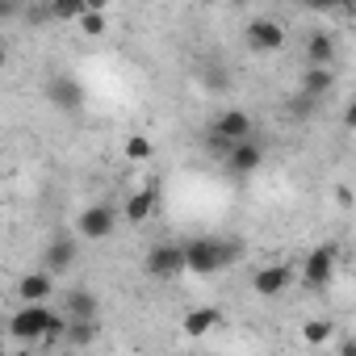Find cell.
<instances>
[{
  "label": "cell",
  "mask_w": 356,
  "mask_h": 356,
  "mask_svg": "<svg viewBox=\"0 0 356 356\" xmlns=\"http://www.w3.org/2000/svg\"><path fill=\"white\" fill-rule=\"evenodd\" d=\"M252 130H256L252 113L231 105V109H222V113L214 118V126H210V147H214V151H222V155H231V147L248 143V138H252Z\"/></svg>",
  "instance_id": "3"
},
{
  "label": "cell",
  "mask_w": 356,
  "mask_h": 356,
  "mask_svg": "<svg viewBox=\"0 0 356 356\" xmlns=\"http://www.w3.org/2000/svg\"><path fill=\"white\" fill-rule=\"evenodd\" d=\"M335 356H356V339L348 335V339H339V348H335Z\"/></svg>",
  "instance_id": "24"
},
{
  "label": "cell",
  "mask_w": 356,
  "mask_h": 356,
  "mask_svg": "<svg viewBox=\"0 0 356 356\" xmlns=\"http://www.w3.org/2000/svg\"><path fill=\"white\" fill-rule=\"evenodd\" d=\"M143 268L151 281H176L189 273V260H185V243H155L147 256H143Z\"/></svg>",
  "instance_id": "4"
},
{
  "label": "cell",
  "mask_w": 356,
  "mask_h": 356,
  "mask_svg": "<svg viewBox=\"0 0 356 356\" xmlns=\"http://www.w3.org/2000/svg\"><path fill=\"white\" fill-rule=\"evenodd\" d=\"M47 97H51L55 109H72V113L84 105V88H80L76 80H67V76H55V80L47 84Z\"/></svg>",
  "instance_id": "16"
},
{
  "label": "cell",
  "mask_w": 356,
  "mask_h": 356,
  "mask_svg": "<svg viewBox=\"0 0 356 356\" xmlns=\"http://www.w3.org/2000/svg\"><path fill=\"white\" fill-rule=\"evenodd\" d=\"M306 67H335V34L314 30L306 38Z\"/></svg>",
  "instance_id": "15"
},
{
  "label": "cell",
  "mask_w": 356,
  "mask_h": 356,
  "mask_svg": "<svg viewBox=\"0 0 356 356\" xmlns=\"http://www.w3.org/2000/svg\"><path fill=\"white\" fill-rule=\"evenodd\" d=\"M105 30H109V22H105L101 9H88V13L80 17V34H105Z\"/></svg>",
  "instance_id": "22"
},
{
  "label": "cell",
  "mask_w": 356,
  "mask_h": 356,
  "mask_svg": "<svg viewBox=\"0 0 356 356\" xmlns=\"http://www.w3.org/2000/svg\"><path fill=\"white\" fill-rule=\"evenodd\" d=\"M302 343L306 348H323V343H331V335H335V323L331 318H302Z\"/></svg>",
  "instance_id": "18"
},
{
  "label": "cell",
  "mask_w": 356,
  "mask_h": 356,
  "mask_svg": "<svg viewBox=\"0 0 356 356\" xmlns=\"http://www.w3.org/2000/svg\"><path fill=\"white\" fill-rule=\"evenodd\" d=\"M239 256H243L239 239L197 235V239H189V243H185V260H189V273H193V277H218V273H227Z\"/></svg>",
  "instance_id": "2"
},
{
  "label": "cell",
  "mask_w": 356,
  "mask_h": 356,
  "mask_svg": "<svg viewBox=\"0 0 356 356\" xmlns=\"http://www.w3.org/2000/svg\"><path fill=\"white\" fill-rule=\"evenodd\" d=\"M155 210H159V185H155V181H147V185L130 189V197H126V206H122V214H126L134 227L151 222V214H155Z\"/></svg>",
  "instance_id": "12"
},
{
  "label": "cell",
  "mask_w": 356,
  "mask_h": 356,
  "mask_svg": "<svg viewBox=\"0 0 356 356\" xmlns=\"http://www.w3.org/2000/svg\"><path fill=\"white\" fill-rule=\"evenodd\" d=\"M335 92V67H302V80H298V97H306L310 105H318L323 97Z\"/></svg>",
  "instance_id": "13"
},
{
  "label": "cell",
  "mask_w": 356,
  "mask_h": 356,
  "mask_svg": "<svg viewBox=\"0 0 356 356\" xmlns=\"http://www.w3.org/2000/svg\"><path fill=\"white\" fill-rule=\"evenodd\" d=\"M335 268H339V248L318 243V248H310L306 260H302V285H310V289H327V285L335 281Z\"/></svg>",
  "instance_id": "6"
},
{
  "label": "cell",
  "mask_w": 356,
  "mask_h": 356,
  "mask_svg": "<svg viewBox=\"0 0 356 356\" xmlns=\"http://www.w3.org/2000/svg\"><path fill=\"white\" fill-rule=\"evenodd\" d=\"M17 298H22V306H51V298H55V277H51L47 268H30V273L17 281Z\"/></svg>",
  "instance_id": "11"
},
{
  "label": "cell",
  "mask_w": 356,
  "mask_h": 356,
  "mask_svg": "<svg viewBox=\"0 0 356 356\" xmlns=\"http://www.w3.org/2000/svg\"><path fill=\"white\" fill-rule=\"evenodd\" d=\"M76 256H80V235L59 231V235H51V243H47V252H42V268H47L51 277H59V273H67V268L76 264Z\"/></svg>",
  "instance_id": "8"
},
{
  "label": "cell",
  "mask_w": 356,
  "mask_h": 356,
  "mask_svg": "<svg viewBox=\"0 0 356 356\" xmlns=\"http://www.w3.org/2000/svg\"><path fill=\"white\" fill-rule=\"evenodd\" d=\"M151 155H155V143H151L147 134H130V138H126V159H130V163H147Z\"/></svg>",
  "instance_id": "20"
},
{
  "label": "cell",
  "mask_w": 356,
  "mask_h": 356,
  "mask_svg": "<svg viewBox=\"0 0 356 356\" xmlns=\"http://www.w3.org/2000/svg\"><path fill=\"white\" fill-rule=\"evenodd\" d=\"M243 38H248V47L256 55H268V51H281L285 47V26L277 17H252L248 30H243Z\"/></svg>",
  "instance_id": "7"
},
{
  "label": "cell",
  "mask_w": 356,
  "mask_h": 356,
  "mask_svg": "<svg viewBox=\"0 0 356 356\" xmlns=\"http://www.w3.org/2000/svg\"><path fill=\"white\" fill-rule=\"evenodd\" d=\"M97 335H101V318H88V323H67V343H72V348H88Z\"/></svg>",
  "instance_id": "19"
},
{
  "label": "cell",
  "mask_w": 356,
  "mask_h": 356,
  "mask_svg": "<svg viewBox=\"0 0 356 356\" xmlns=\"http://www.w3.org/2000/svg\"><path fill=\"white\" fill-rule=\"evenodd\" d=\"M59 306H63V314H67L72 323L101 318V298H97L92 289H84V285H72V289H63V293H59Z\"/></svg>",
  "instance_id": "9"
},
{
  "label": "cell",
  "mask_w": 356,
  "mask_h": 356,
  "mask_svg": "<svg viewBox=\"0 0 356 356\" xmlns=\"http://www.w3.org/2000/svg\"><path fill=\"white\" fill-rule=\"evenodd\" d=\"M218 323H222V314H218L214 306H193V310L181 318V331H185L189 339H202V335H210Z\"/></svg>",
  "instance_id": "17"
},
{
  "label": "cell",
  "mask_w": 356,
  "mask_h": 356,
  "mask_svg": "<svg viewBox=\"0 0 356 356\" xmlns=\"http://www.w3.org/2000/svg\"><path fill=\"white\" fill-rule=\"evenodd\" d=\"M260 163H264V147H260L256 138H248V143L231 147V155H227V168H231L235 176H252Z\"/></svg>",
  "instance_id": "14"
},
{
  "label": "cell",
  "mask_w": 356,
  "mask_h": 356,
  "mask_svg": "<svg viewBox=\"0 0 356 356\" xmlns=\"http://www.w3.org/2000/svg\"><path fill=\"white\" fill-rule=\"evenodd\" d=\"M67 314L55 306H17L9 314L13 343H42V339H67Z\"/></svg>",
  "instance_id": "1"
},
{
  "label": "cell",
  "mask_w": 356,
  "mask_h": 356,
  "mask_svg": "<svg viewBox=\"0 0 356 356\" xmlns=\"http://www.w3.org/2000/svg\"><path fill=\"white\" fill-rule=\"evenodd\" d=\"M293 285V268L289 264H264L252 273V293L256 298H281Z\"/></svg>",
  "instance_id": "10"
},
{
  "label": "cell",
  "mask_w": 356,
  "mask_h": 356,
  "mask_svg": "<svg viewBox=\"0 0 356 356\" xmlns=\"http://www.w3.org/2000/svg\"><path fill=\"white\" fill-rule=\"evenodd\" d=\"M339 122H343V130H356V97H352V101H343V113H339Z\"/></svg>",
  "instance_id": "23"
},
{
  "label": "cell",
  "mask_w": 356,
  "mask_h": 356,
  "mask_svg": "<svg viewBox=\"0 0 356 356\" xmlns=\"http://www.w3.org/2000/svg\"><path fill=\"white\" fill-rule=\"evenodd\" d=\"M88 9H92V5H84V0H59V5H51V13H55L59 22H80Z\"/></svg>",
  "instance_id": "21"
},
{
  "label": "cell",
  "mask_w": 356,
  "mask_h": 356,
  "mask_svg": "<svg viewBox=\"0 0 356 356\" xmlns=\"http://www.w3.org/2000/svg\"><path fill=\"white\" fill-rule=\"evenodd\" d=\"M113 231H118V206H109V202H88L76 218V235L88 239V243H101Z\"/></svg>",
  "instance_id": "5"
}]
</instances>
